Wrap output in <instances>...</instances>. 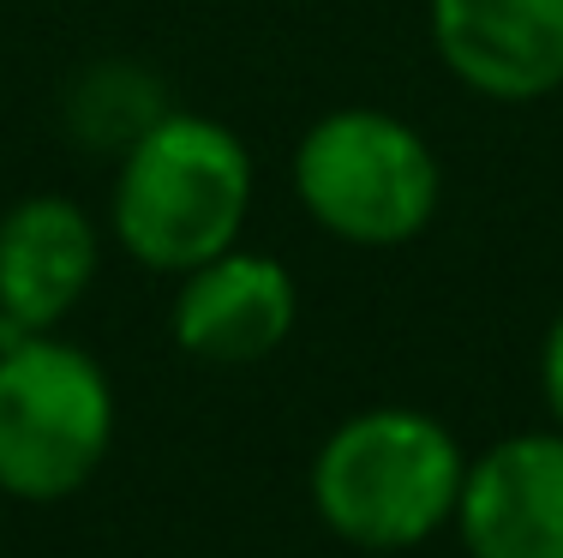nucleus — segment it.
Wrapping results in <instances>:
<instances>
[{
  "mask_svg": "<svg viewBox=\"0 0 563 558\" xmlns=\"http://www.w3.org/2000/svg\"><path fill=\"white\" fill-rule=\"evenodd\" d=\"M258 198V163L217 114L163 109L120 144L109 186V229L132 264L186 276L192 264L240 247Z\"/></svg>",
  "mask_w": 563,
  "mask_h": 558,
  "instance_id": "1",
  "label": "nucleus"
},
{
  "mask_svg": "<svg viewBox=\"0 0 563 558\" xmlns=\"http://www.w3.org/2000/svg\"><path fill=\"white\" fill-rule=\"evenodd\" d=\"M467 457L426 408L378 403L347 415L318 445L306 493L318 523L360 552H408L455 523Z\"/></svg>",
  "mask_w": 563,
  "mask_h": 558,
  "instance_id": "2",
  "label": "nucleus"
},
{
  "mask_svg": "<svg viewBox=\"0 0 563 558\" xmlns=\"http://www.w3.org/2000/svg\"><path fill=\"white\" fill-rule=\"evenodd\" d=\"M294 198L342 247H408L432 229L444 168L413 121L390 109H330L294 144Z\"/></svg>",
  "mask_w": 563,
  "mask_h": 558,
  "instance_id": "3",
  "label": "nucleus"
},
{
  "mask_svg": "<svg viewBox=\"0 0 563 558\" xmlns=\"http://www.w3.org/2000/svg\"><path fill=\"white\" fill-rule=\"evenodd\" d=\"M114 445V384L102 361L55 330L0 342V493L60 504Z\"/></svg>",
  "mask_w": 563,
  "mask_h": 558,
  "instance_id": "4",
  "label": "nucleus"
},
{
  "mask_svg": "<svg viewBox=\"0 0 563 558\" xmlns=\"http://www.w3.org/2000/svg\"><path fill=\"white\" fill-rule=\"evenodd\" d=\"M174 283L180 288L168 307V330L180 354L205 366H258L294 337L300 288H294L288 264L271 252L228 247Z\"/></svg>",
  "mask_w": 563,
  "mask_h": 558,
  "instance_id": "5",
  "label": "nucleus"
},
{
  "mask_svg": "<svg viewBox=\"0 0 563 558\" xmlns=\"http://www.w3.org/2000/svg\"><path fill=\"white\" fill-rule=\"evenodd\" d=\"M102 271V229L73 193H24L0 210V342L55 330Z\"/></svg>",
  "mask_w": 563,
  "mask_h": 558,
  "instance_id": "6",
  "label": "nucleus"
},
{
  "mask_svg": "<svg viewBox=\"0 0 563 558\" xmlns=\"http://www.w3.org/2000/svg\"><path fill=\"white\" fill-rule=\"evenodd\" d=\"M426 31L444 73L486 102L563 90V0H426Z\"/></svg>",
  "mask_w": 563,
  "mask_h": 558,
  "instance_id": "7",
  "label": "nucleus"
},
{
  "mask_svg": "<svg viewBox=\"0 0 563 558\" xmlns=\"http://www.w3.org/2000/svg\"><path fill=\"white\" fill-rule=\"evenodd\" d=\"M455 528L474 558H563V427L479 450L467 462Z\"/></svg>",
  "mask_w": 563,
  "mask_h": 558,
  "instance_id": "8",
  "label": "nucleus"
},
{
  "mask_svg": "<svg viewBox=\"0 0 563 558\" xmlns=\"http://www.w3.org/2000/svg\"><path fill=\"white\" fill-rule=\"evenodd\" d=\"M540 391H545L552 420L563 427V313L552 318V330H545V342H540Z\"/></svg>",
  "mask_w": 563,
  "mask_h": 558,
  "instance_id": "9",
  "label": "nucleus"
}]
</instances>
